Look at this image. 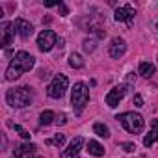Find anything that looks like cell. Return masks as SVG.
Masks as SVG:
<instances>
[{
  "mask_svg": "<svg viewBox=\"0 0 158 158\" xmlns=\"http://www.w3.org/2000/svg\"><path fill=\"white\" fill-rule=\"evenodd\" d=\"M115 119H117V121L125 127V130L130 132V134H139V132H143L145 121H143V117H141L139 114H136V112H125V114H119Z\"/></svg>",
  "mask_w": 158,
  "mask_h": 158,
  "instance_id": "obj_3",
  "label": "cell"
},
{
  "mask_svg": "<svg viewBox=\"0 0 158 158\" xmlns=\"http://www.w3.org/2000/svg\"><path fill=\"white\" fill-rule=\"evenodd\" d=\"M6 101L11 108H26L32 104L34 101V93L30 86H19V88H11L6 93Z\"/></svg>",
  "mask_w": 158,
  "mask_h": 158,
  "instance_id": "obj_2",
  "label": "cell"
},
{
  "mask_svg": "<svg viewBox=\"0 0 158 158\" xmlns=\"http://www.w3.org/2000/svg\"><path fill=\"white\" fill-rule=\"evenodd\" d=\"M13 28H15V34H19V37H23V39H28L34 34V26L24 19H15Z\"/></svg>",
  "mask_w": 158,
  "mask_h": 158,
  "instance_id": "obj_10",
  "label": "cell"
},
{
  "mask_svg": "<svg viewBox=\"0 0 158 158\" xmlns=\"http://www.w3.org/2000/svg\"><path fill=\"white\" fill-rule=\"evenodd\" d=\"M65 143V134H56L54 138L47 139V145H54V147H63Z\"/></svg>",
  "mask_w": 158,
  "mask_h": 158,
  "instance_id": "obj_20",
  "label": "cell"
},
{
  "mask_svg": "<svg viewBox=\"0 0 158 158\" xmlns=\"http://www.w3.org/2000/svg\"><path fill=\"white\" fill-rule=\"evenodd\" d=\"M108 52H110V56H112V58L119 60V58L127 52V43H125V39H123V37H114V39H112V43H110Z\"/></svg>",
  "mask_w": 158,
  "mask_h": 158,
  "instance_id": "obj_11",
  "label": "cell"
},
{
  "mask_svg": "<svg viewBox=\"0 0 158 158\" xmlns=\"http://www.w3.org/2000/svg\"><path fill=\"white\" fill-rule=\"evenodd\" d=\"M58 45V37L52 30H43L39 35H37V47L41 52H48L52 50L54 47Z\"/></svg>",
  "mask_w": 158,
  "mask_h": 158,
  "instance_id": "obj_6",
  "label": "cell"
},
{
  "mask_svg": "<svg viewBox=\"0 0 158 158\" xmlns=\"http://www.w3.org/2000/svg\"><path fill=\"white\" fill-rule=\"evenodd\" d=\"M65 123H67V115L65 114H60L58 119H56V125H65Z\"/></svg>",
  "mask_w": 158,
  "mask_h": 158,
  "instance_id": "obj_25",
  "label": "cell"
},
{
  "mask_svg": "<svg viewBox=\"0 0 158 158\" xmlns=\"http://www.w3.org/2000/svg\"><path fill=\"white\" fill-rule=\"evenodd\" d=\"M139 74H141L143 78L152 76V74H154V65H152L151 61H141V63H139Z\"/></svg>",
  "mask_w": 158,
  "mask_h": 158,
  "instance_id": "obj_16",
  "label": "cell"
},
{
  "mask_svg": "<svg viewBox=\"0 0 158 158\" xmlns=\"http://www.w3.org/2000/svg\"><path fill=\"white\" fill-rule=\"evenodd\" d=\"M52 121H54V112L52 110H45L39 115V125H50Z\"/></svg>",
  "mask_w": 158,
  "mask_h": 158,
  "instance_id": "obj_19",
  "label": "cell"
},
{
  "mask_svg": "<svg viewBox=\"0 0 158 158\" xmlns=\"http://www.w3.org/2000/svg\"><path fill=\"white\" fill-rule=\"evenodd\" d=\"M134 15H136L134 8H132L130 4H125V6H119V8L115 10L114 19H115L117 23H127V24H130L132 19H134Z\"/></svg>",
  "mask_w": 158,
  "mask_h": 158,
  "instance_id": "obj_8",
  "label": "cell"
},
{
  "mask_svg": "<svg viewBox=\"0 0 158 158\" xmlns=\"http://www.w3.org/2000/svg\"><path fill=\"white\" fill-rule=\"evenodd\" d=\"M121 149H123L125 152H134L136 145H134V143H130V141H125V143H121Z\"/></svg>",
  "mask_w": 158,
  "mask_h": 158,
  "instance_id": "obj_23",
  "label": "cell"
},
{
  "mask_svg": "<svg viewBox=\"0 0 158 158\" xmlns=\"http://www.w3.org/2000/svg\"><path fill=\"white\" fill-rule=\"evenodd\" d=\"M13 128H15V132H17L21 138H24V139H30V132H28V130H24L21 125H13Z\"/></svg>",
  "mask_w": 158,
  "mask_h": 158,
  "instance_id": "obj_22",
  "label": "cell"
},
{
  "mask_svg": "<svg viewBox=\"0 0 158 158\" xmlns=\"http://www.w3.org/2000/svg\"><path fill=\"white\" fill-rule=\"evenodd\" d=\"M154 141H158V119H152L151 130H149V134L143 138V145H145V147H151Z\"/></svg>",
  "mask_w": 158,
  "mask_h": 158,
  "instance_id": "obj_14",
  "label": "cell"
},
{
  "mask_svg": "<svg viewBox=\"0 0 158 158\" xmlns=\"http://www.w3.org/2000/svg\"><path fill=\"white\" fill-rule=\"evenodd\" d=\"M13 35H15L13 23L4 21V23H2V41H0V45H2V47H10L11 41H13Z\"/></svg>",
  "mask_w": 158,
  "mask_h": 158,
  "instance_id": "obj_12",
  "label": "cell"
},
{
  "mask_svg": "<svg viewBox=\"0 0 158 158\" xmlns=\"http://www.w3.org/2000/svg\"><path fill=\"white\" fill-rule=\"evenodd\" d=\"M88 151H89V154H93V156H102L104 154V147L99 143V141H95V139H89L88 141Z\"/></svg>",
  "mask_w": 158,
  "mask_h": 158,
  "instance_id": "obj_15",
  "label": "cell"
},
{
  "mask_svg": "<svg viewBox=\"0 0 158 158\" xmlns=\"http://www.w3.org/2000/svg\"><path fill=\"white\" fill-rule=\"evenodd\" d=\"M93 132H95L97 136H101V138H108V136H110V128H108L104 123H95V125H93Z\"/></svg>",
  "mask_w": 158,
  "mask_h": 158,
  "instance_id": "obj_17",
  "label": "cell"
},
{
  "mask_svg": "<svg viewBox=\"0 0 158 158\" xmlns=\"http://www.w3.org/2000/svg\"><path fill=\"white\" fill-rule=\"evenodd\" d=\"M35 149H37V145H35V143H23V145H19V147L13 151V156H15V158H24V156L34 154V152H35Z\"/></svg>",
  "mask_w": 158,
  "mask_h": 158,
  "instance_id": "obj_13",
  "label": "cell"
},
{
  "mask_svg": "<svg viewBox=\"0 0 158 158\" xmlns=\"http://www.w3.org/2000/svg\"><path fill=\"white\" fill-rule=\"evenodd\" d=\"M156 30H158V24H156Z\"/></svg>",
  "mask_w": 158,
  "mask_h": 158,
  "instance_id": "obj_29",
  "label": "cell"
},
{
  "mask_svg": "<svg viewBox=\"0 0 158 158\" xmlns=\"http://www.w3.org/2000/svg\"><path fill=\"white\" fill-rule=\"evenodd\" d=\"M95 45H97V39H93V37H89V39H84V43H82V48H84V52H93L95 50Z\"/></svg>",
  "mask_w": 158,
  "mask_h": 158,
  "instance_id": "obj_21",
  "label": "cell"
},
{
  "mask_svg": "<svg viewBox=\"0 0 158 158\" xmlns=\"http://www.w3.org/2000/svg\"><path fill=\"white\" fill-rule=\"evenodd\" d=\"M34 63H35V60H34L32 54H28V52H24V50H19V52L15 54V58L11 60V63L8 65V69H6V80H8V82L17 80L23 73H28V71L34 67Z\"/></svg>",
  "mask_w": 158,
  "mask_h": 158,
  "instance_id": "obj_1",
  "label": "cell"
},
{
  "mask_svg": "<svg viewBox=\"0 0 158 158\" xmlns=\"http://www.w3.org/2000/svg\"><path fill=\"white\" fill-rule=\"evenodd\" d=\"M58 10H60V13H61V15H67V13H69V10H67V6H65V4H60V6H58Z\"/></svg>",
  "mask_w": 158,
  "mask_h": 158,
  "instance_id": "obj_26",
  "label": "cell"
},
{
  "mask_svg": "<svg viewBox=\"0 0 158 158\" xmlns=\"http://www.w3.org/2000/svg\"><path fill=\"white\" fill-rule=\"evenodd\" d=\"M45 4V8H52V6H60L61 2H54V0H50V2H43Z\"/></svg>",
  "mask_w": 158,
  "mask_h": 158,
  "instance_id": "obj_27",
  "label": "cell"
},
{
  "mask_svg": "<svg viewBox=\"0 0 158 158\" xmlns=\"http://www.w3.org/2000/svg\"><path fill=\"white\" fill-rule=\"evenodd\" d=\"M71 102H73V108H74L76 114H82V110L89 102V89H88L86 84H82V82L74 84L73 93H71Z\"/></svg>",
  "mask_w": 158,
  "mask_h": 158,
  "instance_id": "obj_4",
  "label": "cell"
},
{
  "mask_svg": "<svg viewBox=\"0 0 158 158\" xmlns=\"http://www.w3.org/2000/svg\"><path fill=\"white\" fill-rule=\"evenodd\" d=\"M82 145H84V139H82L80 136H76V138L69 143V147L61 152V158H78V152L82 151Z\"/></svg>",
  "mask_w": 158,
  "mask_h": 158,
  "instance_id": "obj_9",
  "label": "cell"
},
{
  "mask_svg": "<svg viewBox=\"0 0 158 158\" xmlns=\"http://www.w3.org/2000/svg\"><path fill=\"white\" fill-rule=\"evenodd\" d=\"M127 89H128V86H115L114 89H110L108 91V95H106V104L110 106V108H115L121 101H123V97L127 95Z\"/></svg>",
  "mask_w": 158,
  "mask_h": 158,
  "instance_id": "obj_7",
  "label": "cell"
},
{
  "mask_svg": "<svg viewBox=\"0 0 158 158\" xmlns=\"http://www.w3.org/2000/svg\"><path fill=\"white\" fill-rule=\"evenodd\" d=\"M26 158H43V156H39V154H30V156H26Z\"/></svg>",
  "mask_w": 158,
  "mask_h": 158,
  "instance_id": "obj_28",
  "label": "cell"
},
{
  "mask_svg": "<svg viewBox=\"0 0 158 158\" xmlns=\"http://www.w3.org/2000/svg\"><path fill=\"white\" fill-rule=\"evenodd\" d=\"M67 86H69V80H67V76L65 74H58L54 76V80L48 84L47 88V93L50 99H61L67 91Z\"/></svg>",
  "mask_w": 158,
  "mask_h": 158,
  "instance_id": "obj_5",
  "label": "cell"
},
{
  "mask_svg": "<svg viewBox=\"0 0 158 158\" xmlns=\"http://www.w3.org/2000/svg\"><path fill=\"white\" fill-rule=\"evenodd\" d=\"M134 106H138V108H141V106H143V97H141V95H138V93L134 95Z\"/></svg>",
  "mask_w": 158,
  "mask_h": 158,
  "instance_id": "obj_24",
  "label": "cell"
},
{
  "mask_svg": "<svg viewBox=\"0 0 158 158\" xmlns=\"http://www.w3.org/2000/svg\"><path fill=\"white\" fill-rule=\"evenodd\" d=\"M69 65H71L73 69H82V67H84L82 56H80V54H71V56H69Z\"/></svg>",
  "mask_w": 158,
  "mask_h": 158,
  "instance_id": "obj_18",
  "label": "cell"
}]
</instances>
